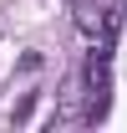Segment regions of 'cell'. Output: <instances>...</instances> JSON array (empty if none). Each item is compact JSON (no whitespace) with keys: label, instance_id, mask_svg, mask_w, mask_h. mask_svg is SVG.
<instances>
[{"label":"cell","instance_id":"7a4b0ae2","mask_svg":"<svg viewBox=\"0 0 127 133\" xmlns=\"http://www.w3.org/2000/svg\"><path fill=\"white\" fill-rule=\"evenodd\" d=\"M36 102H41V92H26V97H20L15 108H10V123H15V128H20V123H31V113H36Z\"/></svg>","mask_w":127,"mask_h":133},{"label":"cell","instance_id":"6da1fadb","mask_svg":"<svg viewBox=\"0 0 127 133\" xmlns=\"http://www.w3.org/2000/svg\"><path fill=\"white\" fill-rule=\"evenodd\" d=\"M71 21H76V31L86 36V41H117V31H122V10H112L107 0H76L71 5Z\"/></svg>","mask_w":127,"mask_h":133}]
</instances>
